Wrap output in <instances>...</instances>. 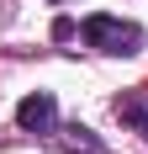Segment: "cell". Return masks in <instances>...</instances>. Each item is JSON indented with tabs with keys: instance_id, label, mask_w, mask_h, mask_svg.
I'll use <instances>...</instances> for the list:
<instances>
[{
	"instance_id": "obj_3",
	"label": "cell",
	"mask_w": 148,
	"mask_h": 154,
	"mask_svg": "<svg viewBox=\"0 0 148 154\" xmlns=\"http://www.w3.org/2000/svg\"><path fill=\"white\" fill-rule=\"evenodd\" d=\"M117 117H122V122H132L138 133L148 138V91H127V96H117Z\"/></svg>"
},
{
	"instance_id": "obj_1",
	"label": "cell",
	"mask_w": 148,
	"mask_h": 154,
	"mask_svg": "<svg viewBox=\"0 0 148 154\" xmlns=\"http://www.w3.org/2000/svg\"><path fill=\"white\" fill-rule=\"evenodd\" d=\"M79 32H85V43L95 53H138V43H143V32L132 21H122V16H85Z\"/></svg>"
},
{
	"instance_id": "obj_2",
	"label": "cell",
	"mask_w": 148,
	"mask_h": 154,
	"mask_svg": "<svg viewBox=\"0 0 148 154\" xmlns=\"http://www.w3.org/2000/svg\"><path fill=\"white\" fill-rule=\"evenodd\" d=\"M16 122H21V133H53V128H58V101H53L48 91L21 96V106H16Z\"/></svg>"
}]
</instances>
